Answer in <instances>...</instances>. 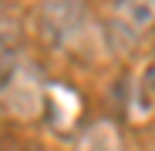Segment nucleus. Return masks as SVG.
<instances>
[{"label": "nucleus", "instance_id": "1", "mask_svg": "<svg viewBox=\"0 0 155 151\" xmlns=\"http://www.w3.org/2000/svg\"><path fill=\"white\" fill-rule=\"evenodd\" d=\"M105 37L121 57L155 47V0H111L105 7Z\"/></svg>", "mask_w": 155, "mask_h": 151}, {"label": "nucleus", "instance_id": "2", "mask_svg": "<svg viewBox=\"0 0 155 151\" xmlns=\"http://www.w3.org/2000/svg\"><path fill=\"white\" fill-rule=\"evenodd\" d=\"M0 101L14 118H37L44 111V84L37 71H27L20 61L0 77Z\"/></svg>", "mask_w": 155, "mask_h": 151}, {"label": "nucleus", "instance_id": "3", "mask_svg": "<svg viewBox=\"0 0 155 151\" xmlns=\"http://www.w3.org/2000/svg\"><path fill=\"white\" fill-rule=\"evenodd\" d=\"M84 0H41L37 27L51 47H68L84 27Z\"/></svg>", "mask_w": 155, "mask_h": 151}, {"label": "nucleus", "instance_id": "4", "mask_svg": "<svg viewBox=\"0 0 155 151\" xmlns=\"http://www.w3.org/2000/svg\"><path fill=\"white\" fill-rule=\"evenodd\" d=\"M74 151H125V141H121V131L118 124L111 121H94L91 128L81 134Z\"/></svg>", "mask_w": 155, "mask_h": 151}, {"label": "nucleus", "instance_id": "5", "mask_svg": "<svg viewBox=\"0 0 155 151\" xmlns=\"http://www.w3.org/2000/svg\"><path fill=\"white\" fill-rule=\"evenodd\" d=\"M20 54V24L10 14H0V77L17 64Z\"/></svg>", "mask_w": 155, "mask_h": 151}, {"label": "nucleus", "instance_id": "6", "mask_svg": "<svg viewBox=\"0 0 155 151\" xmlns=\"http://www.w3.org/2000/svg\"><path fill=\"white\" fill-rule=\"evenodd\" d=\"M138 104L145 108V111H155V61L142 71V77H138Z\"/></svg>", "mask_w": 155, "mask_h": 151}]
</instances>
